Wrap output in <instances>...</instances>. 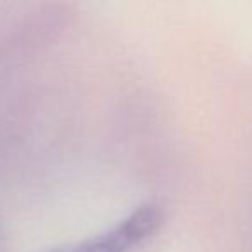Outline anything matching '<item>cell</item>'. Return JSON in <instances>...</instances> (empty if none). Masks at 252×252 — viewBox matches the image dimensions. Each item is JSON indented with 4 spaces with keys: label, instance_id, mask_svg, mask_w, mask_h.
I'll return each mask as SVG.
<instances>
[{
    "label": "cell",
    "instance_id": "1",
    "mask_svg": "<svg viewBox=\"0 0 252 252\" xmlns=\"http://www.w3.org/2000/svg\"><path fill=\"white\" fill-rule=\"evenodd\" d=\"M162 220L164 216L159 206L145 204L97 237L54 245L40 252H128L156 233L162 224Z\"/></svg>",
    "mask_w": 252,
    "mask_h": 252
}]
</instances>
